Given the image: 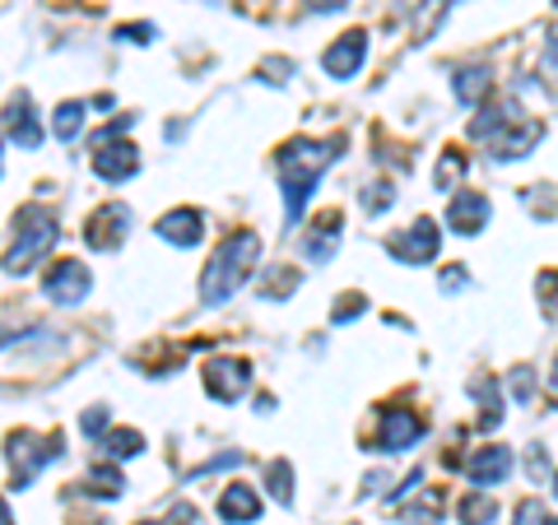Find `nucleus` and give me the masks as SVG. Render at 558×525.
<instances>
[{"label": "nucleus", "mask_w": 558, "mask_h": 525, "mask_svg": "<svg viewBox=\"0 0 558 525\" xmlns=\"http://www.w3.org/2000/svg\"><path fill=\"white\" fill-rule=\"evenodd\" d=\"M494 516H498V502L494 498H465L461 502V521L465 525H488Z\"/></svg>", "instance_id": "a878e982"}, {"label": "nucleus", "mask_w": 558, "mask_h": 525, "mask_svg": "<svg viewBox=\"0 0 558 525\" xmlns=\"http://www.w3.org/2000/svg\"><path fill=\"white\" fill-rule=\"evenodd\" d=\"M80 428L89 432V437H102L108 432V410H84V418H80Z\"/></svg>", "instance_id": "473e14b6"}, {"label": "nucleus", "mask_w": 558, "mask_h": 525, "mask_svg": "<svg viewBox=\"0 0 558 525\" xmlns=\"http://www.w3.org/2000/svg\"><path fill=\"white\" fill-rule=\"evenodd\" d=\"M89 289H94V274L84 260H57L47 274V284H43V293L61 307H80L84 297H89Z\"/></svg>", "instance_id": "39448f33"}, {"label": "nucleus", "mask_w": 558, "mask_h": 525, "mask_svg": "<svg viewBox=\"0 0 558 525\" xmlns=\"http://www.w3.org/2000/svg\"><path fill=\"white\" fill-rule=\"evenodd\" d=\"M512 525H558V521L531 498V502H521V506H517V521H512Z\"/></svg>", "instance_id": "c85d7f7f"}, {"label": "nucleus", "mask_w": 558, "mask_h": 525, "mask_svg": "<svg viewBox=\"0 0 558 525\" xmlns=\"http://www.w3.org/2000/svg\"><path fill=\"white\" fill-rule=\"evenodd\" d=\"M94 178H102V182H126V178H135V168H140V154H135V145H126V139H98L94 145Z\"/></svg>", "instance_id": "1a4fd4ad"}, {"label": "nucleus", "mask_w": 558, "mask_h": 525, "mask_svg": "<svg viewBox=\"0 0 558 525\" xmlns=\"http://www.w3.org/2000/svg\"><path fill=\"white\" fill-rule=\"evenodd\" d=\"M363 61H368V33H340V42H330L326 47V57H322V70L330 80H349V75H359Z\"/></svg>", "instance_id": "9d476101"}, {"label": "nucleus", "mask_w": 558, "mask_h": 525, "mask_svg": "<svg viewBox=\"0 0 558 525\" xmlns=\"http://www.w3.org/2000/svg\"><path fill=\"white\" fill-rule=\"evenodd\" d=\"M512 475V451L508 447H480L475 456L465 461V479L480 484V488H494Z\"/></svg>", "instance_id": "9b49d317"}, {"label": "nucleus", "mask_w": 558, "mask_h": 525, "mask_svg": "<svg viewBox=\"0 0 558 525\" xmlns=\"http://www.w3.org/2000/svg\"><path fill=\"white\" fill-rule=\"evenodd\" d=\"M299 289V270H270V279H266V297H275V293H293Z\"/></svg>", "instance_id": "c756f323"}, {"label": "nucleus", "mask_w": 558, "mask_h": 525, "mask_svg": "<svg viewBox=\"0 0 558 525\" xmlns=\"http://www.w3.org/2000/svg\"><path fill=\"white\" fill-rule=\"evenodd\" d=\"M539 307H545L549 312V317L558 321V270H545V274H539Z\"/></svg>", "instance_id": "bb28decb"}, {"label": "nucleus", "mask_w": 558, "mask_h": 525, "mask_svg": "<svg viewBox=\"0 0 558 525\" xmlns=\"http://www.w3.org/2000/svg\"><path fill=\"white\" fill-rule=\"evenodd\" d=\"M131 233V205H102L94 209V219H89V229H84V242H89L94 252H117L121 247V237Z\"/></svg>", "instance_id": "0eeeda50"}, {"label": "nucleus", "mask_w": 558, "mask_h": 525, "mask_svg": "<svg viewBox=\"0 0 558 525\" xmlns=\"http://www.w3.org/2000/svg\"><path fill=\"white\" fill-rule=\"evenodd\" d=\"M336 247H340V219L330 215V219H322V229L307 233V256L317 260V266H326V260L336 256Z\"/></svg>", "instance_id": "a211bd4d"}, {"label": "nucleus", "mask_w": 558, "mask_h": 525, "mask_svg": "<svg viewBox=\"0 0 558 525\" xmlns=\"http://www.w3.org/2000/svg\"><path fill=\"white\" fill-rule=\"evenodd\" d=\"M102 447H108V456L126 461V456H140V447H145V437L131 432V428H121V432H108V437H102Z\"/></svg>", "instance_id": "393cba45"}, {"label": "nucleus", "mask_w": 558, "mask_h": 525, "mask_svg": "<svg viewBox=\"0 0 558 525\" xmlns=\"http://www.w3.org/2000/svg\"><path fill=\"white\" fill-rule=\"evenodd\" d=\"M508 387H512V395H517V400H531V395H535V381H531V367H517V373L508 377Z\"/></svg>", "instance_id": "7c9ffc66"}, {"label": "nucleus", "mask_w": 558, "mask_h": 525, "mask_svg": "<svg viewBox=\"0 0 558 525\" xmlns=\"http://www.w3.org/2000/svg\"><path fill=\"white\" fill-rule=\"evenodd\" d=\"M451 84H457V98L465 102V108H475V102H480L488 89H494V75H488L484 65H475V70H461V75L451 80Z\"/></svg>", "instance_id": "6ab92c4d"}, {"label": "nucleus", "mask_w": 558, "mask_h": 525, "mask_svg": "<svg viewBox=\"0 0 558 525\" xmlns=\"http://www.w3.org/2000/svg\"><path fill=\"white\" fill-rule=\"evenodd\" d=\"M400 521L405 525H438L442 521V493H424L414 506H400Z\"/></svg>", "instance_id": "412c9836"}, {"label": "nucleus", "mask_w": 558, "mask_h": 525, "mask_svg": "<svg viewBox=\"0 0 558 525\" xmlns=\"http://www.w3.org/2000/svg\"><path fill=\"white\" fill-rule=\"evenodd\" d=\"M80 126H84V108H80V102H61L57 117H51V135H57V139H75Z\"/></svg>", "instance_id": "5701e85b"}, {"label": "nucleus", "mask_w": 558, "mask_h": 525, "mask_svg": "<svg viewBox=\"0 0 558 525\" xmlns=\"http://www.w3.org/2000/svg\"><path fill=\"white\" fill-rule=\"evenodd\" d=\"M387 205H396V191L387 182H373L368 191H363V209H368V215H381Z\"/></svg>", "instance_id": "cd10ccee"}, {"label": "nucleus", "mask_w": 558, "mask_h": 525, "mask_svg": "<svg viewBox=\"0 0 558 525\" xmlns=\"http://www.w3.org/2000/svg\"><path fill=\"white\" fill-rule=\"evenodd\" d=\"M117 38H121V42H135V47H149V42H154V24H135V28L126 24V28L117 33Z\"/></svg>", "instance_id": "2f4dec72"}, {"label": "nucleus", "mask_w": 558, "mask_h": 525, "mask_svg": "<svg viewBox=\"0 0 558 525\" xmlns=\"http://www.w3.org/2000/svg\"><path fill=\"white\" fill-rule=\"evenodd\" d=\"M266 484H270V498L279 506H293V469H289V461H270Z\"/></svg>", "instance_id": "4be33fe9"}, {"label": "nucleus", "mask_w": 558, "mask_h": 525, "mask_svg": "<svg viewBox=\"0 0 558 525\" xmlns=\"http://www.w3.org/2000/svg\"><path fill=\"white\" fill-rule=\"evenodd\" d=\"M554 5H558V0H554Z\"/></svg>", "instance_id": "a19ab883"}, {"label": "nucleus", "mask_w": 558, "mask_h": 525, "mask_svg": "<svg viewBox=\"0 0 558 525\" xmlns=\"http://www.w3.org/2000/svg\"><path fill=\"white\" fill-rule=\"evenodd\" d=\"M438 242H442L438 223H433V219H414L405 233H396L387 242V247H391L396 260H405V266H424V260L438 256Z\"/></svg>", "instance_id": "423d86ee"}, {"label": "nucleus", "mask_w": 558, "mask_h": 525, "mask_svg": "<svg viewBox=\"0 0 558 525\" xmlns=\"http://www.w3.org/2000/svg\"><path fill=\"white\" fill-rule=\"evenodd\" d=\"M545 65L554 70V75H558V33H554V38H549V51H545Z\"/></svg>", "instance_id": "e433bc0d"}, {"label": "nucleus", "mask_w": 558, "mask_h": 525, "mask_svg": "<svg viewBox=\"0 0 558 525\" xmlns=\"http://www.w3.org/2000/svg\"><path fill=\"white\" fill-rule=\"evenodd\" d=\"M5 456H10V488H28L33 475H38L47 461H57V456H61V432H51V437L14 432V437H10V447H5Z\"/></svg>", "instance_id": "20e7f679"}, {"label": "nucleus", "mask_w": 558, "mask_h": 525, "mask_svg": "<svg viewBox=\"0 0 558 525\" xmlns=\"http://www.w3.org/2000/svg\"><path fill=\"white\" fill-rule=\"evenodd\" d=\"M418 437H424V418L410 414V410H391L381 418V442L373 451H410Z\"/></svg>", "instance_id": "f8f14e48"}, {"label": "nucleus", "mask_w": 558, "mask_h": 525, "mask_svg": "<svg viewBox=\"0 0 558 525\" xmlns=\"http://www.w3.org/2000/svg\"><path fill=\"white\" fill-rule=\"evenodd\" d=\"M554 498H558V475H554Z\"/></svg>", "instance_id": "58836bf2"}, {"label": "nucleus", "mask_w": 558, "mask_h": 525, "mask_svg": "<svg viewBox=\"0 0 558 525\" xmlns=\"http://www.w3.org/2000/svg\"><path fill=\"white\" fill-rule=\"evenodd\" d=\"M465 154L461 149H442V159H438V172H433V186L438 191H457L461 178H465Z\"/></svg>", "instance_id": "aec40b11"}, {"label": "nucleus", "mask_w": 558, "mask_h": 525, "mask_svg": "<svg viewBox=\"0 0 558 525\" xmlns=\"http://www.w3.org/2000/svg\"><path fill=\"white\" fill-rule=\"evenodd\" d=\"M256 256H260V237L256 233H233L223 247L215 252V260L205 266L201 274V297L205 303H229L233 293H242V284L252 279L256 270Z\"/></svg>", "instance_id": "f03ea898"}, {"label": "nucleus", "mask_w": 558, "mask_h": 525, "mask_svg": "<svg viewBox=\"0 0 558 525\" xmlns=\"http://www.w3.org/2000/svg\"><path fill=\"white\" fill-rule=\"evenodd\" d=\"M252 387V367L242 363V358H215V363H205V391L223 400V405H233V400H242Z\"/></svg>", "instance_id": "6e6552de"}, {"label": "nucleus", "mask_w": 558, "mask_h": 525, "mask_svg": "<svg viewBox=\"0 0 558 525\" xmlns=\"http://www.w3.org/2000/svg\"><path fill=\"white\" fill-rule=\"evenodd\" d=\"M549 395L558 400V367H554V377H549Z\"/></svg>", "instance_id": "4c0bfd02"}, {"label": "nucleus", "mask_w": 558, "mask_h": 525, "mask_svg": "<svg viewBox=\"0 0 558 525\" xmlns=\"http://www.w3.org/2000/svg\"><path fill=\"white\" fill-rule=\"evenodd\" d=\"M5 135H10V145H20V149H38V145H43V131H38V121H33V112H28V102H24V98L10 108V117H5Z\"/></svg>", "instance_id": "dca6fc26"}, {"label": "nucleus", "mask_w": 558, "mask_h": 525, "mask_svg": "<svg viewBox=\"0 0 558 525\" xmlns=\"http://www.w3.org/2000/svg\"><path fill=\"white\" fill-rule=\"evenodd\" d=\"M14 223H20V237H14V247H10V256H5V274H10V279H14V274H28L51 247H57V219H51L47 209L28 205V209H20V215H14Z\"/></svg>", "instance_id": "7ed1b4c3"}, {"label": "nucleus", "mask_w": 558, "mask_h": 525, "mask_svg": "<svg viewBox=\"0 0 558 525\" xmlns=\"http://www.w3.org/2000/svg\"><path fill=\"white\" fill-rule=\"evenodd\" d=\"M159 237L172 242V247H196L205 237V215L201 209H172V215L159 219Z\"/></svg>", "instance_id": "ddd939ff"}, {"label": "nucleus", "mask_w": 558, "mask_h": 525, "mask_svg": "<svg viewBox=\"0 0 558 525\" xmlns=\"http://www.w3.org/2000/svg\"><path fill=\"white\" fill-rule=\"evenodd\" d=\"M359 312H363V297L354 293V303H340L336 307V321H349V317H359Z\"/></svg>", "instance_id": "f704fd0d"}, {"label": "nucleus", "mask_w": 558, "mask_h": 525, "mask_svg": "<svg viewBox=\"0 0 558 525\" xmlns=\"http://www.w3.org/2000/svg\"><path fill=\"white\" fill-rule=\"evenodd\" d=\"M121 469L117 465H98V469H89V493H98V498H121Z\"/></svg>", "instance_id": "b1692460"}, {"label": "nucleus", "mask_w": 558, "mask_h": 525, "mask_svg": "<svg viewBox=\"0 0 558 525\" xmlns=\"http://www.w3.org/2000/svg\"><path fill=\"white\" fill-rule=\"evenodd\" d=\"M336 159H340V139H326V145H312V139H289V145L279 149V191H284L289 223L303 219L307 196L317 191L322 172Z\"/></svg>", "instance_id": "f257e3e1"}, {"label": "nucleus", "mask_w": 558, "mask_h": 525, "mask_svg": "<svg viewBox=\"0 0 558 525\" xmlns=\"http://www.w3.org/2000/svg\"><path fill=\"white\" fill-rule=\"evenodd\" d=\"M545 469H549V456H545V451L535 447V451H531V475L539 479V475H545Z\"/></svg>", "instance_id": "c9c22d12"}, {"label": "nucleus", "mask_w": 558, "mask_h": 525, "mask_svg": "<svg viewBox=\"0 0 558 525\" xmlns=\"http://www.w3.org/2000/svg\"><path fill=\"white\" fill-rule=\"evenodd\" d=\"M461 284H470V279H465V270H461V266H451V270L442 274V293H457Z\"/></svg>", "instance_id": "72a5a7b5"}, {"label": "nucleus", "mask_w": 558, "mask_h": 525, "mask_svg": "<svg viewBox=\"0 0 558 525\" xmlns=\"http://www.w3.org/2000/svg\"><path fill=\"white\" fill-rule=\"evenodd\" d=\"M535 139H539L535 121H517V131H508V135L494 139V159H498V163H502V159H521V154H531Z\"/></svg>", "instance_id": "f3484780"}, {"label": "nucleus", "mask_w": 558, "mask_h": 525, "mask_svg": "<svg viewBox=\"0 0 558 525\" xmlns=\"http://www.w3.org/2000/svg\"><path fill=\"white\" fill-rule=\"evenodd\" d=\"M140 525H159V521H140Z\"/></svg>", "instance_id": "ea45409f"}, {"label": "nucleus", "mask_w": 558, "mask_h": 525, "mask_svg": "<svg viewBox=\"0 0 558 525\" xmlns=\"http://www.w3.org/2000/svg\"><path fill=\"white\" fill-rule=\"evenodd\" d=\"M219 516L229 525H252L260 516V498L252 493L247 484H229L223 488V498H219Z\"/></svg>", "instance_id": "2eb2a0df"}, {"label": "nucleus", "mask_w": 558, "mask_h": 525, "mask_svg": "<svg viewBox=\"0 0 558 525\" xmlns=\"http://www.w3.org/2000/svg\"><path fill=\"white\" fill-rule=\"evenodd\" d=\"M447 223L457 233H480L488 223V196L480 191H465V196H451V209H447Z\"/></svg>", "instance_id": "4468645a"}]
</instances>
